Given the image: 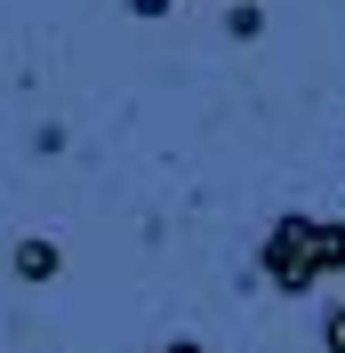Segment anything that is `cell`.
Listing matches in <instances>:
<instances>
[{"mask_svg":"<svg viewBox=\"0 0 345 353\" xmlns=\"http://www.w3.org/2000/svg\"><path fill=\"white\" fill-rule=\"evenodd\" d=\"M322 265L345 273V217H322Z\"/></svg>","mask_w":345,"mask_h":353,"instance_id":"obj_4","label":"cell"},{"mask_svg":"<svg viewBox=\"0 0 345 353\" xmlns=\"http://www.w3.org/2000/svg\"><path fill=\"white\" fill-rule=\"evenodd\" d=\"M322 353H345V297L322 305Z\"/></svg>","mask_w":345,"mask_h":353,"instance_id":"obj_5","label":"cell"},{"mask_svg":"<svg viewBox=\"0 0 345 353\" xmlns=\"http://www.w3.org/2000/svg\"><path fill=\"white\" fill-rule=\"evenodd\" d=\"M257 281L273 289V297H313V289L329 281V265H322V217L289 209V217L265 225V241H257Z\"/></svg>","mask_w":345,"mask_h":353,"instance_id":"obj_1","label":"cell"},{"mask_svg":"<svg viewBox=\"0 0 345 353\" xmlns=\"http://www.w3.org/2000/svg\"><path fill=\"white\" fill-rule=\"evenodd\" d=\"M152 353H209L201 337H169V345H152Z\"/></svg>","mask_w":345,"mask_h":353,"instance_id":"obj_7","label":"cell"},{"mask_svg":"<svg viewBox=\"0 0 345 353\" xmlns=\"http://www.w3.org/2000/svg\"><path fill=\"white\" fill-rule=\"evenodd\" d=\"M169 8H177V0H129V17H145V24H161Z\"/></svg>","mask_w":345,"mask_h":353,"instance_id":"obj_6","label":"cell"},{"mask_svg":"<svg viewBox=\"0 0 345 353\" xmlns=\"http://www.w3.org/2000/svg\"><path fill=\"white\" fill-rule=\"evenodd\" d=\"M8 265H17L24 289H41V281H57V273H65V249L48 241V233H24V241L8 249Z\"/></svg>","mask_w":345,"mask_h":353,"instance_id":"obj_2","label":"cell"},{"mask_svg":"<svg viewBox=\"0 0 345 353\" xmlns=\"http://www.w3.org/2000/svg\"><path fill=\"white\" fill-rule=\"evenodd\" d=\"M225 32H233V41H257V32H265V8H257V0H233V8H225Z\"/></svg>","mask_w":345,"mask_h":353,"instance_id":"obj_3","label":"cell"}]
</instances>
